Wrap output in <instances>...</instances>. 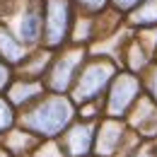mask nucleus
Segmentation results:
<instances>
[{"instance_id": "nucleus-8", "label": "nucleus", "mask_w": 157, "mask_h": 157, "mask_svg": "<svg viewBox=\"0 0 157 157\" xmlns=\"http://www.w3.org/2000/svg\"><path fill=\"white\" fill-rule=\"evenodd\" d=\"M128 22L133 27H138V29L157 27V0H140L128 12Z\"/></svg>"}, {"instance_id": "nucleus-21", "label": "nucleus", "mask_w": 157, "mask_h": 157, "mask_svg": "<svg viewBox=\"0 0 157 157\" xmlns=\"http://www.w3.org/2000/svg\"><path fill=\"white\" fill-rule=\"evenodd\" d=\"M150 92L157 99V68H152V73H150Z\"/></svg>"}, {"instance_id": "nucleus-20", "label": "nucleus", "mask_w": 157, "mask_h": 157, "mask_svg": "<svg viewBox=\"0 0 157 157\" xmlns=\"http://www.w3.org/2000/svg\"><path fill=\"white\" fill-rule=\"evenodd\" d=\"M29 143V138L22 136V133H12L10 136V147H15V145H27Z\"/></svg>"}, {"instance_id": "nucleus-16", "label": "nucleus", "mask_w": 157, "mask_h": 157, "mask_svg": "<svg viewBox=\"0 0 157 157\" xmlns=\"http://www.w3.org/2000/svg\"><path fill=\"white\" fill-rule=\"evenodd\" d=\"M10 123H12V111H10L7 101H2V99H0V131H5Z\"/></svg>"}, {"instance_id": "nucleus-12", "label": "nucleus", "mask_w": 157, "mask_h": 157, "mask_svg": "<svg viewBox=\"0 0 157 157\" xmlns=\"http://www.w3.org/2000/svg\"><path fill=\"white\" fill-rule=\"evenodd\" d=\"M41 92H44V87H41L39 82H15L10 87V99L15 104H27L29 99L39 97Z\"/></svg>"}, {"instance_id": "nucleus-7", "label": "nucleus", "mask_w": 157, "mask_h": 157, "mask_svg": "<svg viewBox=\"0 0 157 157\" xmlns=\"http://www.w3.org/2000/svg\"><path fill=\"white\" fill-rule=\"evenodd\" d=\"M0 58L7 65H17V63H22L27 58V46L7 27H0Z\"/></svg>"}, {"instance_id": "nucleus-4", "label": "nucleus", "mask_w": 157, "mask_h": 157, "mask_svg": "<svg viewBox=\"0 0 157 157\" xmlns=\"http://www.w3.org/2000/svg\"><path fill=\"white\" fill-rule=\"evenodd\" d=\"M82 60H85V48L82 46L63 51L58 58L51 63V68H48V85H51V90L65 92L73 85L75 73H78V68L82 65Z\"/></svg>"}, {"instance_id": "nucleus-22", "label": "nucleus", "mask_w": 157, "mask_h": 157, "mask_svg": "<svg viewBox=\"0 0 157 157\" xmlns=\"http://www.w3.org/2000/svg\"><path fill=\"white\" fill-rule=\"evenodd\" d=\"M0 157H7V155H5V152H2V150H0Z\"/></svg>"}, {"instance_id": "nucleus-1", "label": "nucleus", "mask_w": 157, "mask_h": 157, "mask_svg": "<svg viewBox=\"0 0 157 157\" xmlns=\"http://www.w3.org/2000/svg\"><path fill=\"white\" fill-rule=\"evenodd\" d=\"M70 118H73V106L68 99L48 97L36 109H32V114L24 116V126L36 133H44V136H56L68 126Z\"/></svg>"}, {"instance_id": "nucleus-10", "label": "nucleus", "mask_w": 157, "mask_h": 157, "mask_svg": "<svg viewBox=\"0 0 157 157\" xmlns=\"http://www.w3.org/2000/svg\"><path fill=\"white\" fill-rule=\"evenodd\" d=\"M121 126L116 121H106L99 131V138H97V152L99 155H111L114 147L118 145V138H121Z\"/></svg>"}, {"instance_id": "nucleus-9", "label": "nucleus", "mask_w": 157, "mask_h": 157, "mask_svg": "<svg viewBox=\"0 0 157 157\" xmlns=\"http://www.w3.org/2000/svg\"><path fill=\"white\" fill-rule=\"evenodd\" d=\"M65 145H68V152L73 157L87 155V150L92 145V128L90 126H75L65 138Z\"/></svg>"}, {"instance_id": "nucleus-14", "label": "nucleus", "mask_w": 157, "mask_h": 157, "mask_svg": "<svg viewBox=\"0 0 157 157\" xmlns=\"http://www.w3.org/2000/svg\"><path fill=\"white\" fill-rule=\"evenodd\" d=\"M48 60H51V53H48V51H36V53H32V60H29V63L22 60L24 73H27V75H41V70H46Z\"/></svg>"}, {"instance_id": "nucleus-6", "label": "nucleus", "mask_w": 157, "mask_h": 157, "mask_svg": "<svg viewBox=\"0 0 157 157\" xmlns=\"http://www.w3.org/2000/svg\"><path fill=\"white\" fill-rule=\"evenodd\" d=\"M15 34L20 36V41L24 46H34V44L41 41V36H44V15H41V10L36 5H29V7L20 10Z\"/></svg>"}, {"instance_id": "nucleus-19", "label": "nucleus", "mask_w": 157, "mask_h": 157, "mask_svg": "<svg viewBox=\"0 0 157 157\" xmlns=\"http://www.w3.org/2000/svg\"><path fill=\"white\" fill-rule=\"evenodd\" d=\"M7 80H10V70H7V65H5V60L0 58V90L7 85Z\"/></svg>"}, {"instance_id": "nucleus-15", "label": "nucleus", "mask_w": 157, "mask_h": 157, "mask_svg": "<svg viewBox=\"0 0 157 157\" xmlns=\"http://www.w3.org/2000/svg\"><path fill=\"white\" fill-rule=\"evenodd\" d=\"M75 5H78L82 12H87V15H92V12H101L106 5H109V0H73Z\"/></svg>"}, {"instance_id": "nucleus-3", "label": "nucleus", "mask_w": 157, "mask_h": 157, "mask_svg": "<svg viewBox=\"0 0 157 157\" xmlns=\"http://www.w3.org/2000/svg\"><path fill=\"white\" fill-rule=\"evenodd\" d=\"M114 73H116L114 60H106V58L92 60L90 65H85V70H82L80 78L75 80L73 99H75V101H90V99H94L99 92L109 85V80L114 78Z\"/></svg>"}, {"instance_id": "nucleus-13", "label": "nucleus", "mask_w": 157, "mask_h": 157, "mask_svg": "<svg viewBox=\"0 0 157 157\" xmlns=\"http://www.w3.org/2000/svg\"><path fill=\"white\" fill-rule=\"evenodd\" d=\"M94 34H97V29H94V20H92L90 15H80L78 20L73 22L70 39L75 41V44H85V41L92 39Z\"/></svg>"}, {"instance_id": "nucleus-11", "label": "nucleus", "mask_w": 157, "mask_h": 157, "mask_svg": "<svg viewBox=\"0 0 157 157\" xmlns=\"http://www.w3.org/2000/svg\"><path fill=\"white\" fill-rule=\"evenodd\" d=\"M147 56H150V51H147V46H145L140 39L131 41V44H128V48H126L128 68H131V70H136V73H140V70L147 65Z\"/></svg>"}, {"instance_id": "nucleus-18", "label": "nucleus", "mask_w": 157, "mask_h": 157, "mask_svg": "<svg viewBox=\"0 0 157 157\" xmlns=\"http://www.w3.org/2000/svg\"><path fill=\"white\" fill-rule=\"evenodd\" d=\"M36 157H60V150L53 145V143H48L46 147H41V152H39Z\"/></svg>"}, {"instance_id": "nucleus-17", "label": "nucleus", "mask_w": 157, "mask_h": 157, "mask_svg": "<svg viewBox=\"0 0 157 157\" xmlns=\"http://www.w3.org/2000/svg\"><path fill=\"white\" fill-rule=\"evenodd\" d=\"M109 2H111V7H114L116 12H131L140 0H109Z\"/></svg>"}, {"instance_id": "nucleus-2", "label": "nucleus", "mask_w": 157, "mask_h": 157, "mask_svg": "<svg viewBox=\"0 0 157 157\" xmlns=\"http://www.w3.org/2000/svg\"><path fill=\"white\" fill-rule=\"evenodd\" d=\"M73 29V0H44V44L56 48L70 36Z\"/></svg>"}, {"instance_id": "nucleus-5", "label": "nucleus", "mask_w": 157, "mask_h": 157, "mask_svg": "<svg viewBox=\"0 0 157 157\" xmlns=\"http://www.w3.org/2000/svg\"><path fill=\"white\" fill-rule=\"evenodd\" d=\"M140 94V82H138L136 75L131 73H121L114 85H111V94H109V114L114 116H121L131 104L133 99Z\"/></svg>"}, {"instance_id": "nucleus-23", "label": "nucleus", "mask_w": 157, "mask_h": 157, "mask_svg": "<svg viewBox=\"0 0 157 157\" xmlns=\"http://www.w3.org/2000/svg\"><path fill=\"white\" fill-rule=\"evenodd\" d=\"M138 157H150V155H138Z\"/></svg>"}]
</instances>
